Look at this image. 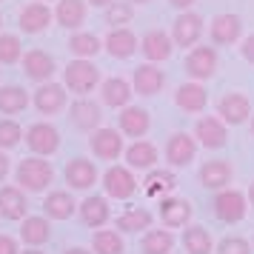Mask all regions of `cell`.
<instances>
[{
	"label": "cell",
	"mask_w": 254,
	"mask_h": 254,
	"mask_svg": "<svg viewBox=\"0 0 254 254\" xmlns=\"http://www.w3.org/2000/svg\"><path fill=\"white\" fill-rule=\"evenodd\" d=\"M89 3H92V6H112L115 0H89Z\"/></svg>",
	"instance_id": "cell-48"
},
{
	"label": "cell",
	"mask_w": 254,
	"mask_h": 254,
	"mask_svg": "<svg viewBox=\"0 0 254 254\" xmlns=\"http://www.w3.org/2000/svg\"><path fill=\"white\" fill-rule=\"evenodd\" d=\"M63 83H66V89L74 94H86V92H94V86L100 83V69L89 63V60H71L66 71H63Z\"/></svg>",
	"instance_id": "cell-2"
},
{
	"label": "cell",
	"mask_w": 254,
	"mask_h": 254,
	"mask_svg": "<svg viewBox=\"0 0 254 254\" xmlns=\"http://www.w3.org/2000/svg\"><path fill=\"white\" fill-rule=\"evenodd\" d=\"M140 249H143V254H169L174 249L172 231H166V229L146 231V237H143V243H140Z\"/></svg>",
	"instance_id": "cell-35"
},
{
	"label": "cell",
	"mask_w": 254,
	"mask_h": 254,
	"mask_svg": "<svg viewBox=\"0 0 254 254\" xmlns=\"http://www.w3.org/2000/svg\"><path fill=\"white\" fill-rule=\"evenodd\" d=\"M103 189H106V194L109 197H115V200H126V197L134 194L137 180H134L131 169H126V166H112V169L103 174Z\"/></svg>",
	"instance_id": "cell-6"
},
{
	"label": "cell",
	"mask_w": 254,
	"mask_h": 254,
	"mask_svg": "<svg viewBox=\"0 0 254 254\" xmlns=\"http://www.w3.org/2000/svg\"><path fill=\"white\" fill-rule=\"evenodd\" d=\"M26 146L35 151L37 157H49L60 149V131L52 123H35L26 131Z\"/></svg>",
	"instance_id": "cell-4"
},
{
	"label": "cell",
	"mask_w": 254,
	"mask_h": 254,
	"mask_svg": "<svg viewBox=\"0 0 254 254\" xmlns=\"http://www.w3.org/2000/svg\"><path fill=\"white\" fill-rule=\"evenodd\" d=\"M63 254H92L89 249H80V246H74V249H69V252H63Z\"/></svg>",
	"instance_id": "cell-47"
},
{
	"label": "cell",
	"mask_w": 254,
	"mask_h": 254,
	"mask_svg": "<svg viewBox=\"0 0 254 254\" xmlns=\"http://www.w3.org/2000/svg\"><path fill=\"white\" fill-rule=\"evenodd\" d=\"M163 83H166V74L163 69H157L154 63H143L134 69V92L137 94H157L163 89Z\"/></svg>",
	"instance_id": "cell-23"
},
{
	"label": "cell",
	"mask_w": 254,
	"mask_h": 254,
	"mask_svg": "<svg viewBox=\"0 0 254 254\" xmlns=\"http://www.w3.org/2000/svg\"><path fill=\"white\" fill-rule=\"evenodd\" d=\"M131 3H149V0H131Z\"/></svg>",
	"instance_id": "cell-51"
},
{
	"label": "cell",
	"mask_w": 254,
	"mask_h": 254,
	"mask_svg": "<svg viewBox=\"0 0 254 254\" xmlns=\"http://www.w3.org/2000/svg\"><path fill=\"white\" fill-rule=\"evenodd\" d=\"M240 35H243V20L237 14H217L211 20V40L217 46H231V43L240 40Z\"/></svg>",
	"instance_id": "cell-17"
},
{
	"label": "cell",
	"mask_w": 254,
	"mask_h": 254,
	"mask_svg": "<svg viewBox=\"0 0 254 254\" xmlns=\"http://www.w3.org/2000/svg\"><path fill=\"white\" fill-rule=\"evenodd\" d=\"M35 109L40 115H58L60 109L66 106V86L58 83H40V89L35 92Z\"/></svg>",
	"instance_id": "cell-12"
},
{
	"label": "cell",
	"mask_w": 254,
	"mask_h": 254,
	"mask_svg": "<svg viewBox=\"0 0 254 254\" xmlns=\"http://www.w3.org/2000/svg\"><path fill=\"white\" fill-rule=\"evenodd\" d=\"M69 117L71 123L80 128V131H97L100 128V106L94 103V100H86V97H80V100H74L69 109Z\"/></svg>",
	"instance_id": "cell-18"
},
{
	"label": "cell",
	"mask_w": 254,
	"mask_h": 254,
	"mask_svg": "<svg viewBox=\"0 0 254 254\" xmlns=\"http://www.w3.org/2000/svg\"><path fill=\"white\" fill-rule=\"evenodd\" d=\"M0 26H3V17H0Z\"/></svg>",
	"instance_id": "cell-53"
},
{
	"label": "cell",
	"mask_w": 254,
	"mask_h": 254,
	"mask_svg": "<svg viewBox=\"0 0 254 254\" xmlns=\"http://www.w3.org/2000/svg\"><path fill=\"white\" fill-rule=\"evenodd\" d=\"M151 120H149V112L140 109V106H126L120 112V131L128 134V137H143L149 131Z\"/></svg>",
	"instance_id": "cell-24"
},
{
	"label": "cell",
	"mask_w": 254,
	"mask_h": 254,
	"mask_svg": "<svg viewBox=\"0 0 254 254\" xmlns=\"http://www.w3.org/2000/svg\"><path fill=\"white\" fill-rule=\"evenodd\" d=\"M23 71L26 77H32L37 83H49L52 74H55V58L40 52V49H32V52L23 55Z\"/></svg>",
	"instance_id": "cell-16"
},
{
	"label": "cell",
	"mask_w": 254,
	"mask_h": 254,
	"mask_svg": "<svg viewBox=\"0 0 254 254\" xmlns=\"http://www.w3.org/2000/svg\"><path fill=\"white\" fill-rule=\"evenodd\" d=\"M100 97H103V103L112 106V109H126L128 100H131V83L123 80V77H109V80H103V86H100Z\"/></svg>",
	"instance_id": "cell-25"
},
{
	"label": "cell",
	"mask_w": 254,
	"mask_h": 254,
	"mask_svg": "<svg viewBox=\"0 0 254 254\" xmlns=\"http://www.w3.org/2000/svg\"><path fill=\"white\" fill-rule=\"evenodd\" d=\"M43 208H46V214L52 220H69L74 214V200L71 194L66 191H52V194L43 200Z\"/></svg>",
	"instance_id": "cell-34"
},
{
	"label": "cell",
	"mask_w": 254,
	"mask_h": 254,
	"mask_svg": "<svg viewBox=\"0 0 254 254\" xmlns=\"http://www.w3.org/2000/svg\"><path fill=\"white\" fill-rule=\"evenodd\" d=\"M92 151L100 160H117V157L126 151L123 149L120 131H115V128H97L92 134Z\"/></svg>",
	"instance_id": "cell-13"
},
{
	"label": "cell",
	"mask_w": 254,
	"mask_h": 254,
	"mask_svg": "<svg viewBox=\"0 0 254 254\" xmlns=\"http://www.w3.org/2000/svg\"><path fill=\"white\" fill-rule=\"evenodd\" d=\"M23 254H43V252H37L35 246H29V252H23Z\"/></svg>",
	"instance_id": "cell-49"
},
{
	"label": "cell",
	"mask_w": 254,
	"mask_h": 254,
	"mask_svg": "<svg viewBox=\"0 0 254 254\" xmlns=\"http://www.w3.org/2000/svg\"><path fill=\"white\" fill-rule=\"evenodd\" d=\"M183 246L189 254H211L214 243H211V234H208L203 226H189L183 231Z\"/></svg>",
	"instance_id": "cell-33"
},
{
	"label": "cell",
	"mask_w": 254,
	"mask_h": 254,
	"mask_svg": "<svg viewBox=\"0 0 254 254\" xmlns=\"http://www.w3.org/2000/svg\"><path fill=\"white\" fill-rule=\"evenodd\" d=\"M254 249L243 237H223L217 243V254H252Z\"/></svg>",
	"instance_id": "cell-41"
},
{
	"label": "cell",
	"mask_w": 254,
	"mask_h": 254,
	"mask_svg": "<svg viewBox=\"0 0 254 254\" xmlns=\"http://www.w3.org/2000/svg\"><path fill=\"white\" fill-rule=\"evenodd\" d=\"M234 177V169H231L229 160H206L197 172V180L206 186V189H226Z\"/></svg>",
	"instance_id": "cell-14"
},
{
	"label": "cell",
	"mask_w": 254,
	"mask_h": 254,
	"mask_svg": "<svg viewBox=\"0 0 254 254\" xmlns=\"http://www.w3.org/2000/svg\"><path fill=\"white\" fill-rule=\"evenodd\" d=\"M66 183L71 189H92L97 183V166L92 160H86V157H74V160L66 166Z\"/></svg>",
	"instance_id": "cell-20"
},
{
	"label": "cell",
	"mask_w": 254,
	"mask_h": 254,
	"mask_svg": "<svg viewBox=\"0 0 254 254\" xmlns=\"http://www.w3.org/2000/svg\"><path fill=\"white\" fill-rule=\"evenodd\" d=\"M191 203L186 197H160V220L172 229H180L191 220Z\"/></svg>",
	"instance_id": "cell-15"
},
{
	"label": "cell",
	"mask_w": 254,
	"mask_h": 254,
	"mask_svg": "<svg viewBox=\"0 0 254 254\" xmlns=\"http://www.w3.org/2000/svg\"><path fill=\"white\" fill-rule=\"evenodd\" d=\"M217 115L223 123H229V126H240V123H246L249 120V115H252V103H249V97L240 92H229L220 97L217 103Z\"/></svg>",
	"instance_id": "cell-5"
},
{
	"label": "cell",
	"mask_w": 254,
	"mask_h": 254,
	"mask_svg": "<svg viewBox=\"0 0 254 254\" xmlns=\"http://www.w3.org/2000/svg\"><path fill=\"white\" fill-rule=\"evenodd\" d=\"M0 254H20V246L14 237H6V234H0Z\"/></svg>",
	"instance_id": "cell-43"
},
{
	"label": "cell",
	"mask_w": 254,
	"mask_h": 254,
	"mask_svg": "<svg viewBox=\"0 0 254 254\" xmlns=\"http://www.w3.org/2000/svg\"><path fill=\"white\" fill-rule=\"evenodd\" d=\"M186 71H189V77H194V80H208V77L217 71V52L211 46L191 49L189 58H186Z\"/></svg>",
	"instance_id": "cell-7"
},
{
	"label": "cell",
	"mask_w": 254,
	"mask_h": 254,
	"mask_svg": "<svg viewBox=\"0 0 254 254\" xmlns=\"http://www.w3.org/2000/svg\"><path fill=\"white\" fill-rule=\"evenodd\" d=\"M80 220L89 226V229L103 226L106 220H109V203H106V197H100V194L86 197V200L80 203Z\"/></svg>",
	"instance_id": "cell-28"
},
{
	"label": "cell",
	"mask_w": 254,
	"mask_h": 254,
	"mask_svg": "<svg viewBox=\"0 0 254 254\" xmlns=\"http://www.w3.org/2000/svg\"><path fill=\"white\" fill-rule=\"evenodd\" d=\"M92 249L97 254H123V237L117 234V231L112 229H106V231H97L94 234V240H92Z\"/></svg>",
	"instance_id": "cell-38"
},
{
	"label": "cell",
	"mask_w": 254,
	"mask_h": 254,
	"mask_svg": "<svg viewBox=\"0 0 254 254\" xmlns=\"http://www.w3.org/2000/svg\"><path fill=\"white\" fill-rule=\"evenodd\" d=\"M52 17H55V12L49 9L46 3H29V6L20 9L17 23H20V29H23L26 35H40V32H46L49 29Z\"/></svg>",
	"instance_id": "cell-9"
},
{
	"label": "cell",
	"mask_w": 254,
	"mask_h": 254,
	"mask_svg": "<svg viewBox=\"0 0 254 254\" xmlns=\"http://www.w3.org/2000/svg\"><path fill=\"white\" fill-rule=\"evenodd\" d=\"M140 49H143V55H146L151 63H160V60H169V58H172L174 37L157 29V32H149V35L140 40Z\"/></svg>",
	"instance_id": "cell-22"
},
{
	"label": "cell",
	"mask_w": 254,
	"mask_h": 254,
	"mask_svg": "<svg viewBox=\"0 0 254 254\" xmlns=\"http://www.w3.org/2000/svg\"><path fill=\"white\" fill-rule=\"evenodd\" d=\"M249 211V203H246V194L237 191V189H220L217 197H214V214L223 223H240Z\"/></svg>",
	"instance_id": "cell-3"
},
{
	"label": "cell",
	"mask_w": 254,
	"mask_h": 254,
	"mask_svg": "<svg viewBox=\"0 0 254 254\" xmlns=\"http://www.w3.org/2000/svg\"><path fill=\"white\" fill-rule=\"evenodd\" d=\"M29 211V200L17 186H3L0 189V217L6 220H20Z\"/></svg>",
	"instance_id": "cell-21"
},
{
	"label": "cell",
	"mask_w": 254,
	"mask_h": 254,
	"mask_svg": "<svg viewBox=\"0 0 254 254\" xmlns=\"http://www.w3.org/2000/svg\"><path fill=\"white\" fill-rule=\"evenodd\" d=\"M131 20V6L128 3H112L109 12H106V23L109 26H120V23H128Z\"/></svg>",
	"instance_id": "cell-42"
},
{
	"label": "cell",
	"mask_w": 254,
	"mask_h": 254,
	"mask_svg": "<svg viewBox=\"0 0 254 254\" xmlns=\"http://www.w3.org/2000/svg\"><path fill=\"white\" fill-rule=\"evenodd\" d=\"M69 49H71V55H74V58L89 60V58H94L103 46H100V40H97L94 35H89V32H77V35H71Z\"/></svg>",
	"instance_id": "cell-37"
},
{
	"label": "cell",
	"mask_w": 254,
	"mask_h": 254,
	"mask_svg": "<svg viewBox=\"0 0 254 254\" xmlns=\"http://www.w3.org/2000/svg\"><path fill=\"white\" fill-rule=\"evenodd\" d=\"M174 103L180 106L183 112H203L208 103V94L200 83H183L177 92H174Z\"/></svg>",
	"instance_id": "cell-26"
},
{
	"label": "cell",
	"mask_w": 254,
	"mask_h": 254,
	"mask_svg": "<svg viewBox=\"0 0 254 254\" xmlns=\"http://www.w3.org/2000/svg\"><path fill=\"white\" fill-rule=\"evenodd\" d=\"M252 131H254V117H252Z\"/></svg>",
	"instance_id": "cell-52"
},
{
	"label": "cell",
	"mask_w": 254,
	"mask_h": 254,
	"mask_svg": "<svg viewBox=\"0 0 254 254\" xmlns=\"http://www.w3.org/2000/svg\"><path fill=\"white\" fill-rule=\"evenodd\" d=\"M194 151H197L194 137L177 131V134H172L169 143H166V160L172 163L174 169H183V166H189V163L194 160Z\"/></svg>",
	"instance_id": "cell-11"
},
{
	"label": "cell",
	"mask_w": 254,
	"mask_h": 254,
	"mask_svg": "<svg viewBox=\"0 0 254 254\" xmlns=\"http://www.w3.org/2000/svg\"><path fill=\"white\" fill-rule=\"evenodd\" d=\"M20 237H23L26 246H43V243L52 237V229H49V220L43 217H26L23 226H20Z\"/></svg>",
	"instance_id": "cell-31"
},
{
	"label": "cell",
	"mask_w": 254,
	"mask_h": 254,
	"mask_svg": "<svg viewBox=\"0 0 254 254\" xmlns=\"http://www.w3.org/2000/svg\"><path fill=\"white\" fill-rule=\"evenodd\" d=\"M43 3H46V0H43Z\"/></svg>",
	"instance_id": "cell-54"
},
{
	"label": "cell",
	"mask_w": 254,
	"mask_h": 254,
	"mask_svg": "<svg viewBox=\"0 0 254 254\" xmlns=\"http://www.w3.org/2000/svg\"><path fill=\"white\" fill-rule=\"evenodd\" d=\"M6 174H9V157H6V154L0 151V183L6 180Z\"/></svg>",
	"instance_id": "cell-45"
},
{
	"label": "cell",
	"mask_w": 254,
	"mask_h": 254,
	"mask_svg": "<svg viewBox=\"0 0 254 254\" xmlns=\"http://www.w3.org/2000/svg\"><path fill=\"white\" fill-rule=\"evenodd\" d=\"M137 49H140V40L134 37V32H128V29H112V32L106 35V52L117 60L131 58Z\"/></svg>",
	"instance_id": "cell-19"
},
{
	"label": "cell",
	"mask_w": 254,
	"mask_h": 254,
	"mask_svg": "<svg viewBox=\"0 0 254 254\" xmlns=\"http://www.w3.org/2000/svg\"><path fill=\"white\" fill-rule=\"evenodd\" d=\"M23 55V46L14 35H0V63H17Z\"/></svg>",
	"instance_id": "cell-39"
},
{
	"label": "cell",
	"mask_w": 254,
	"mask_h": 254,
	"mask_svg": "<svg viewBox=\"0 0 254 254\" xmlns=\"http://www.w3.org/2000/svg\"><path fill=\"white\" fill-rule=\"evenodd\" d=\"M126 163L131 169H151L157 163V149L146 140H134L126 149Z\"/></svg>",
	"instance_id": "cell-30"
},
{
	"label": "cell",
	"mask_w": 254,
	"mask_h": 254,
	"mask_svg": "<svg viewBox=\"0 0 254 254\" xmlns=\"http://www.w3.org/2000/svg\"><path fill=\"white\" fill-rule=\"evenodd\" d=\"M249 200H252V206H254V183H252V189H249Z\"/></svg>",
	"instance_id": "cell-50"
},
{
	"label": "cell",
	"mask_w": 254,
	"mask_h": 254,
	"mask_svg": "<svg viewBox=\"0 0 254 254\" xmlns=\"http://www.w3.org/2000/svg\"><path fill=\"white\" fill-rule=\"evenodd\" d=\"M55 20L63 29H80L83 20H86V3L83 0H58Z\"/></svg>",
	"instance_id": "cell-27"
},
{
	"label": "cell",
	"mask_w": 254,
	"mask_h": 254,
	"mask_svg": "<svg viewBox=\"0 0 254 254\" xmlns=\"http://www.w3.org/2000/svg\"><path fill=\"white\" fill-rule=\"evenodd\" d=\"M194 137L206 146V149H223L229 143V131L220 117H200L194 123Z\"/></svg>",
	"instance_id": "cell-8"
},
{
	"label": "cell",
	"mask_w": 254,
	"mask_h": 254,
	"mask_svg": "<svg viewBox=\"0 0 254 254\" xmlns=\"http://www.w3.org/2000/svg\"><path fill=\"white\" fill-rule=\"evenodd\" d=\"M29 106V94L23 86H0V112L3 115H17Z\"/></svg>",
	"instance_id": "cell-32"
},
{
	"label": "cell",
	"mask_w": 254,
	"mask_h": 254,
	"mask_svg": "<svg viewBox=\"0 0 254 254\" xmlns=\"http://www.w3.org/2000/svg\"><path fill=\"white\" fill-rule=\"evenodd\" d=\"M172 6H177V9H189V6H194V0H169Z\"/></svg>",
	"instance_id": "cell-46"
},
{
	"label": "cell",
	"mask_w": 254,
	"mask_h": 254,
	"mask_svg": "<svg viewBox=\"0 0 254 254\" xmlns=\"http://www.w3.org/2000/svg\"><path fill=\"white\" fill-rule=\"evenodd\" d=\"M52 177H55V169H52V163L43 160V157H26V160H20V166L14 169V180H17L20 189H26V191H43V189H49Z\"/></svg>",
	"instance_id": "cell-1"
},
{
	"label": "cell",
	"mask_w": 254,
	"mask_h": 254,
	"mask_svg": "<svg viewBox=\"0 0 254 254\" xmlns=\"http://www.w3.org/2000/svg\"><path fill=\"white\" fill-rule=\"evenodd\" d=\"M151 211H146V208H128V211H123L120 217H117V229L120 231H146L151 229Z\"/></svg>",
	"instance_id": "cell-36"
},
{
	"label": "cell",
	"mask_w": 254,
	"mask_h": 254,
	"mask_svg": "<svg viewBox=\"0 0 254 254\" xmlns=\"http://www.w3.org/2000/svg\"><path fill=\"white\" fill-rule=\"evenodd\" d=\"M203 35V17L194 12H183L172 26V37H174V46H194L197 37Z\"/></svg>",
	"instance_id": "cell-10"
},
{
	"label": "cell",
	"mask_w": 254,
	"mask_h": 254,
	"mask_svg": "<svg viewBox=\"0 0 254 254\" xmlns=\"http://www.w3.org/2000/svg\"><path fill=\"white\" fill-rule=\"evenodd\" d=\"M20 137H26L14 120H0V149H14Z\"/></svg>",
	"instance_id": "cell-40"
},
{
	"label": "cell",
	"mask_w": 254,
	"mask_h": 254,
	"mask_svg": "<svg viewBox=\"0 0 254 254\" xmlns=\"http://www.w3.org/2000/svg\"><path fill=\"white\" fill-rule=\"evenodd\" d=\"M240 55H243L246 60H249V63H254V35H249L246 40H243V46H240Z\"/></svg>",
	"instance_id": "cell-44"
},
{
	"label": "cell",
	"mask_w": 254,
	"mask_h": 254,
	"mask_svg": "<svg viewBox=\"0 0 254 254\" xmlns=\"http://www.w3.org/2000/svg\"><path fill=\"white\" fill-rule=\"evenodd\" d=\"M174 186H177L174 172H169V169H157V172L146 174V180H143V191H146L149 197H166Z\"/></svg>",
	"instance_id": "cell-29"
}]
</instances>
